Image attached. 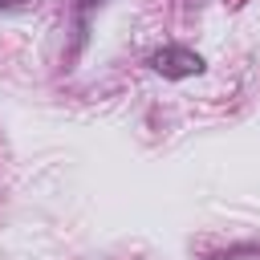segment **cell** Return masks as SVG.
Segmentation results:
<instances>
[{
  "label": "cell",
  "instance_id": "1",
  "mask_svg": "<svg viewBox=\"0 0 260 260\" xmlns=\"http://www.w3.org/2000/svg\"><path fill=\"white\" fill-rule=\"evenodd\" d=\"M154 73H162V77H171V81H183V77H195V73H203V57L195 53V49H187V45H162L158 53H150V61H146Z\"/></svg>",
  "mask_w": 260,
  "mask_h": 260
},
{
  "label": "cell",
  "instance_id": "2",
  "mask_svg": "<svg viewBox=\"0 0 260 260\" xmlns=\"http://www.w3.org/2000/svg\"><path fill=\"white\" fill-rule=\"evenodd\" d=\"M98 4H102V0H81V4H77V45L85 41V32H89V12H93Z\"/></svg>",
  "mask_w": 260,
  "mask_h": 260
},
{
  "label": "cell",
  "instance_id": "3",
  "mask_svg": "<svg viewBox=\"0 0 260 260\" xmlns=\"http://www.w3.org/2000/svg\"><path fill=\"white\" fill-rule=\"evenodd\" d=\"M24 0H0V8H20Z\"/></svg>",
  "mask_w": 260,
  "mask_h": 260
}]
</instances>
